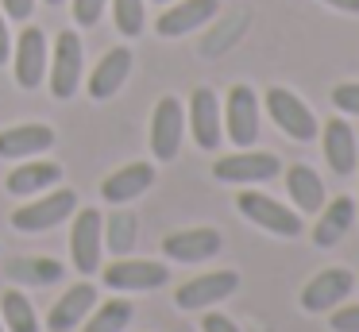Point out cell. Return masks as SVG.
I'll return each instance as SVG.
<instances>
[{"label":"cell","instance_id":"11","mask_svg":"<svg viewBox=\"0 0 359 332\" xmlns=\"http://www.w3.org/2000/svg\"><path fill=\"white\" fill-rule=\"evenodd\" d=\"M74 205H78V193L74 190H55L47 197L32 201V205H20L12 213V228L20 232H47L55 224H62L66 216H74Z\"/></svg>","mask_w":359,"mask_h":332},{"label":"cell","instance_id":"37","mask_svg":"<svg viewBox=\"0 0 359 332\" xmlns=\"http://www.w3.org/2000/svg\"><path fill=\"white\" fill-rule=\"evenodd\" d=\"M0 332H8V328H4V321H0Z\"/></svg>","mask_w":359,"mask_h":332},{"label":"cell","instance_id":"26","mask_svg":"<svg viewBox=\"0 0 359 332\" xmlns=\"http://www.w3.org/2000/svg\"><path fill=\"white\" fill-rule=\"evenodd\" d=\"M135 239H140V220H135V213L120 208V213H112L109 220H104V244H109V251L128 255L135 247Z\"/></svg>","mask_w":359,"mask_h":332},{"label":"cell","instance_id":"13","mask_svg":"<svg viewBox=\"0 0 359 332\" xmlns=\"http://www.w3.org/2000/svg\"><path fill=\"white\" fill-rule=\"evenodd\" d=\"M186 124H189V131H194V139H197L201 151H217L220 147V139H224V116H220V100H217V93H212L209 85L194 89Z\"/></svg>","mask_w":359,"mask_h":332},{"label":"cell","instance_id":"25","mask_svg":"<svg viewBox=\"0 0 359 332\" xmlns=\"http://www.w3.org/2000/svg\"><path fill=\"white\" fill-rule=\"evenodd\" d=\"M66 267L55 259H12L8 263V278L12 282H32V286H50L62 282Z\"/></svg>","mask_w":359,"mask_h":332},{"label":"cell","instance_id":"18","mask_svg":"<svg viewBox=\"0 0 359 332\" xmlns=\"http://www.w3.org/2000/svg\"><path fill=\"white\" fill-rule=\"evenodd\" d=\"M151 185H155V166L151 162H128V166H120L116 174H109L101 182V197L109 205H128L140 193H147Z\"/></svg>","mask_w":359,"mask_h":332},{"label":"cell","instance_id":"5","mask_svg":"<svg viewBox=\"0 0 359 332\" xmlns=\"http://www.w3.org/2000/svg\"><path fill=\"white\" fill-rule=\"evenodd\" d=\"M47 62H50L47 35H43V27L27 23L16 39V51H12V74H16L20 89H39L43 74H47Z\"/></svg>","mask_w":359,"mask_h":332},{"label":"cell","instance_id":"4","mask_svg":"<svg viewBox=\"0 0 359 332\" xmlns=\"http://www.w3.org/2000/svg\"><path fill=\"white\" fill-rule=\"evenodd\" d=\"M81 66H86V51H81V39L74 35L70 27L55 39V51H50L47 62V77H50V93L58 100H70L74 89L81 81Z\"/></svg>","mask_w":359,"mask_h":332},{"label":"cell","instance_id":"39","mask_svg":"<svg viewBox=\"0 0 359 332\" xmlns=\"http://www.w3.org/2000/svg\"><path fill=\"white\" fill-rule=\"evenodd\" d=\"M182 332H189V328H182Z\"/></svg>","mask_w":359,"mask_h":332},{"label":"cell","instance_id":"34","mask_svg":"<svg viewBox=\"0 0 359 332\" xmlns=\"http://www.w3.org/2000/svg\"><path fill=\"white\" fill-rule=\"evenodd\" d=\"M12 58V31H8V20H4V12H0V66Z\"/></svg>","mask_w":359,"mask_h":332},{"label":"cell","instance_id":"28","mask_svg":"<svg viewBox=\"0 0 359 332\" xmlns=\"http://www.w3.org/2000/svg\"><path fill=\"white\" fill-rule=\"evenodd\" d=\"M112 20L120 35L135 39L143 31V0H112Z\"/></svg>","mask_w":359,"mask_h":332},{"label":"cell","instance_id":"9","mask_svg":"<svg viewBox=\"0 0 359 332\" xmlns=\"http://www.w3.org/2000/svg\"><path fill=\"white\" fill-rule=\"evenodd\" d=\"M224 116V131L236 147H251L259 139V97L251 85H232L228 89V105L220 108Z\"/></svg>","mask_w":359,"mask_h":332},{"label":"cell","instance_id":"17","mask_svg":"<svg viewBox=\"0 0 359 332\" xmlns=\"http://www.w3.org/2000/svg\"><path fill=\"white\" fill-rule=\"evenodd\" d=\"M217 12H220V0H178L174 8H166L158 15L155 31L163 39H178V35H189V31L205 27Z\"/></svg>","mask_w":359,"mask_h":332},{"label":"cell","instance_id":"12","mask_svg":"<svg viewBox=\"0 0 359 332\" xmlns=\"http://www.w3.org/2000/svg\"><path fill=\"white\" fill-rule=\"evenodd\" d=\"M317 135H320L325 162L332 166V174L336 178L355 174V166H359V139H355V128L348 124V116H332V120H325V128H320Z\"/></svg>","mask_w":359,"mask_h":332},{"label":"cell","instance_id":"2","mask_svg":"<svg viewBox=\"0 0 359 332\" xmlns=\"http://www.w3.org/2000/svg\"><path fill=\"white\" fill-rule=\"evenodd\" d=\"M263 105H266V112H271L274 128H278L282 135H290L294 143H309V139H317L320 124H317V116H313V108L305 105L297 93L282 89V85H271L266 97H263Z\"/></svg>","mask_w":359,"mask_h":332},{"label":"cell","instance_id":"29","mask_svg":"<svg viewBox=\"0 0 359 332\" xmlns=\"http://www.w3.org/2000/svg\"><path fill=\"white\" fill-rule=\"evenodd\" d=\"M332 105L344 116H359V81H340L332 89Z\"/></svg>","mask_w":359,"mask_h":332},{"label":"cell","instance_id":"35","mask_svg":"<svg viewBox=\"0 0 359 332\" xmlns=\"http://www.w3.org/2000/svg\"><path fill=\"white\" fill-rule=\"evenodd\" d=\"M328 8H336V12H348V15H359V0H325Z\"/></svg>","mask_w":359,"mask_h":332},{"label":"cell","instance_id":"22","mask_svg":"<svg viewBox=\"0 0 359 332\" xmlns=\"http://www.w3.org/2000/svg\"><path fill=\"white\" fill-rule=\"evenodd\" d=\"M55 147V128L47 124H16L0 131V159H32Z\"/></svg>","mask_w":359,"mask_h":332},{"label":"cell","instance_id":"3","mask_svg":"<svg viewBox=\"0 0 359 332\" xmlns=\"http://www.w3.org/2000/svg\"><path fill=\"white\" fill-rule=\"evenodd\" d=\"M274 174H282L278 154L251 151V147L212 162V178H217V182H228V185H259V182H271Z\"/></svg>","mask_w":359,"mask_h":332},{"label":"cell","instance_id":"23","mask_svg":"<svg viewBox=\"0 0 359 332\" xmlns=\"http://www.w3.org/2000/svg\"><path fill=\"white\" fill-rule=\"evenodd\" d=\"M286 193L290 201H294V208L302 216H313L325 208V182H320V174L313 166H305V162H294V166L286 170Z\"/></svg>","mask_w":359,"mask_h":332},{"label":"cell","instance_id":"21","mask_svg":"<svg viewBox=\"0 0 359 332\" xmlns=\"http://www.w3.org/2000/svg\"><path fill=\"white\" fill-rule=\"evenodd\" d=\"M355 201L351 197H332V201H325V208L317 213V224H313V244L317 247H336L344 236H348V228L355 224Z\"/></svg>","mask_w":359,"mask_h":332},{"label":"cell","instance_id":"32","mask_svg":"<svg viewBox=\"0 0 359 332\" xmlns=\"http://www.w3.org/2000/svg\"><path fill=\"white\" fill-rule=\"evenodd\" d=\"M201 332H240V324L224 313H205L201 317Z\"/></svg>","mask_w":359,"mask_h":332},{"label":"cell","instance_id":"38","mask_svg":"<svg viewBox=\"0 0 359 332\" xmlns=\"http://www.w3.org/2000/svg\"><path fill=\"white\" fill-rule=\"evenodd\" d=\"M155 4H166V0H155Z\"/></svg>","mask_w":359,"mask_h":332},{"label":"cell","instance_id":"19","mask_svg":"<svg viewBox=\"0 0 359 332\" xmlns=\"http://www.w3.org/2000/svg\"><path fill=\"white\" fill-rule=\"evenodd\" d=\"M97 305V286L93 282H78L74 290H66L62 298L50 305L47 313V328L50 332H70L74 324H81L89 317V309Z\"/></svg>","mask_w":359,"mask_h":332},{"label":"cell","instance_id":"10","mask_svg":"<svg viewBox=\"0 0 359 332\" xmlns=\"http://www.w3.org/2000/svg\"><path fill=\"white\" fill-rule=\"evenodd\" d=\"M355 290V274L348 267H325L320 274H313L302 290V309L305 313H332L336 305H344V298Z\"/></svg>","mask_w":359,"mask_h":332},{"label":"cell","instance_id":"8","mask_svg":"<svg viewBox=\"0 0 359 332\" xmlns=\"http://www.w3.org/2000/svg\"><path fill=\"white\" fill-rule=\"evenodd\" d=\"M182 131H186V108H182L178 97L166 93V97L155 105V116H151V154H155L158 162L178 159Z\"/></svg>","mask_w":359,"mask_h":332},{"label":"cell","instance_id":"24","mask_svg":"<svg viewBox=\"0 0 359 332\" xmlns=\"http://www.w3.org/2000/svg\"><path fill=\"white\" fill-rule=\"evenodd\" d=\"M0 321H4L8 332H39V317H35L32 301L20 290H4V298H0Z\"/></svg>","mask_w":359,"mask_h":332},{"label":"cell","instance_id":"1","mask_svg":"<svg viewBox=\"0 0 359 332\" xmlns=\"http://www.w3.org/2000/svg\"><path fill=\"white\" fill-rule=\"evenodd\" d=\"M236 208H240V216H248L251 224H259V228L271 232V236L297 239L305 232V220H302L297 208L282 205V201L266 197V193H259V190H243L240 197H236Z\"/></svg>","mask_w":359,"mask_h":332},{"label":"cell","instance_id":"7","mask_svg":"<svg viewBox=\"0 0 359 332\" xmlns=\"http://www.w3.org/2000/svg\"><path fill=\"white\" fill-rule=\"evenodd\" d=\"M101 247H104V220L97 208H81L74 216V228H70V259L74 270L81 274H97L101 270Z\"/></svg>","mask_w":359,"mask_h":332},{"label":"cell","instance_id":"36","mask_svg":"<svg viewBox=\"0 0 359 332\" xmlns=\"http://www.w3.org/2000/svg\"><path fill=\"white\" fill-rule=\"evenodd\" d=\"M43 4H62V0H43Z\"/></svg>","mask_w":359,"mask_h":332},{"label":"cell","instance_id":"33","mask_svg":"<svg viewBox=\"0 0 359 332\" xmlns=\"http://www.w3.org/2000/svg\"><path fill=\"white\" fill-rule=\"evenodd\" d=\"M0 12L12 15V20H27L35 12V0H0Z\"/></svg>","mask_w":359,"mask_h":332},{"label":"cell","instance_id":"14","mask_svg":"<svg viewBox=\"0 0 359 332\" xmlns=\"http://www.w3.org/2000/svg\"><path fill=\"white\" fill-rule=\"evenodd\" d=\"M170 278V267L155 259H116L104 270V286L109 290H128V293H143V290H158Z\"/></svg>","mask_w":359,"mask_h":332},{"label":"cell","instance_id":"30","mask_svg":"<svg viewBox=\"0 0 359 332\" xmlns=\"http://www.w3.org/2000/svg\"><path fill=\"white\" fill-rule=\"evenodd\" d=\"M328 328L332 332H359V305H336Z\"/></svg>","mask_w":359,"mask_h":332},{"label":"cell","instance_id":"16","mask_svg":"<svg viewBox=\"0 0 359 332\" xmlns=\"http://www.w3.org/2000/svg\"><path fill=\"white\" fill-rule=\"evenodd\" d=\"M132 62L135 54L128 51V46H112V51L101 54V62H97V69L89 74V97L93 100H109L120 93V85L128 81V74H132Z\"/></svg>","mask_w":359,"mask_h":332},{"label":"cell","instance_id":"31","mask_svg":"<svg viewBox=\"0 0 359 332\" xmlns=\"http://www.w3.org/2000/svg\"><path fill=\"white\" fill-rule=\"evenodd\" d=\"M101 12H104V0H74V20L81 27H93L101 20Z\"/></svg>","mask_w":359,"mask_h":332},{"label":"cell","instance_id":"20","mask_svg":"<svg viewBox=\"0 0 359 332\" xmlns=\"http://www.w3.org/2000/svg\"><path fill=\"white\" fill-rule=\"evenodd\" d=\"M58 182H62V166H58V162L24 159L20 166H12L8 178H4V190H8L12 197H32V193H43Z\"/></svg>","mask_w":359,"mask_h":332},{"label":"cell","instance_id":"15","mask_svg":"<svg viewBox=\"0 0 359 332\" xmlns=\"http://www.w3.org/2000/svg\"><path fill=\"white\" fill-rule=\"evenodd\" d=\"M224 247L217 228H182L163 236V255L174 263H205Z\"/></svg>","mask_w":359,"mask_h":332},{"label":"cell","instance_id":"27","mask_svg":"<svg viewBox=\"0 0 359 332\" xmlns=\"http://www.w3.org/2000/svg\"><path fill=\"white\" fill-rule=\"evenodd\" d=\"M132 317H135V305H132V301L112 298V301H104V305L86 321V332H124L128 324H132Z\"/></svg>","mask_w":359,"mask_h":332},{"label":"cell","instance_id":"6","mask_svg":"<svg viewBox=\"0 0 359 332\" xmlns=\"http://www.w3.org/2000/svg\"><path fill=\"white\" fill-rule=\"evenodd\" d=\"M240 290V274L236 270H209V274H197L189 282H182L174 290V305L194 313V309H212L217 301L232 298Z\"/></svg>","mask_w":359,"mask_h":332},{"label":"cell","instance_id":"40","mask_svg":"<svg viewBox=\"0 0 359 332\" xmlns=\"http://www.w3.org/2000/svg\"><path fill=\"white\" fill-rule=\"evenodd\" d=\"M355 208H359V205H355Z\"/></svg>","mask_w":359,"mask_h":332}]
</instances>
